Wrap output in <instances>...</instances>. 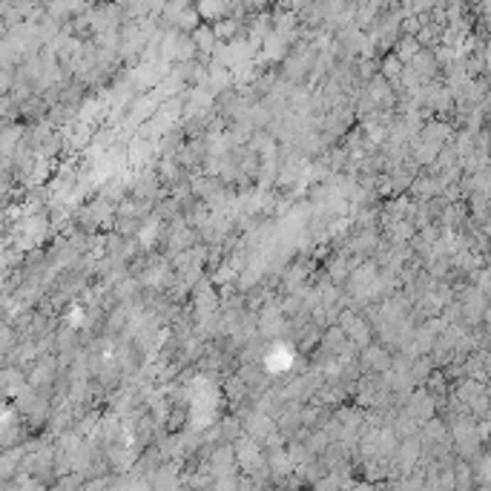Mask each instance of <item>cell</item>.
Here are the masks:
<instances>
[{
    "label": "cell",
    "instance_id": "cell-1",
    "mask_svg": "<svg viewBox=\"0 0 491 491\" xmlns=\"http://www.w3.org/2000/svg\"><path fill=\"white\" fill-rule=\"evenodd\" d=\"M385 81H396V75H402V63L394 58V55H388L385 60H382V72H379Z\"/></svg>",
    "mask_w": 491,
    "mask_h": 491
}]
</instances>
